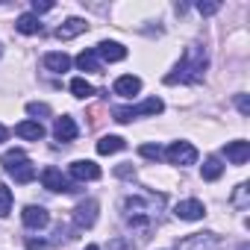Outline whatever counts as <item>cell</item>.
<instances>
[{
  "label": "cell",
  "mask_w": 250,
  "mask_h": 250,
  "mask_svg": "<svg viewBox=\"0 0 250 250\" xmlns=\"http://www.w3.org/2000/svg\"><path fill=\"white\" fill-rule=\"evenodd\" d=\"M206 68H209V53H206V47H203V44H188V47L183 50L177 68L165 77V83H168V85H177V83L194 85V83H200V80L206 77Z\"/></svg>",
  "instance_id": "cell-1"
},
{
  "label": "cell",
  "mask_w": 250,
  "mask_h": 250,
  "mask_svg": "<svg viewBox=\"0 0 250 250\" xmlns=\"http://www.w3.org/2000/svg\"><path fill=\"white\" fill-rule=\"evenodd\" d=\"M165 203V197L162 194H133V197H127L124 200V212H127V221L133 224V227H139V229H147L150 224H153V218L159 215L156 209Z\"/></svg>",
  "instance_id": "cell-2"
},
{
  "label": "cell",
  "mask_w": 250,
  "mask_h": 250,
  "mask_svg": "<svg viewBox=\"0 0 250 250\" xmlns=\"http://www.w3.org/2000/svg\"><path fill=\"white\" fill-rule=\"evenodd\" d=\"M0 162H3V171H6L15 183H21V186H27V183L36 180V165L27 159L24 150H9Z\"/></svg>",
  "instance_id": "cell-3"
},
{
  "label": "cell",
  "mask_w": 250,
  "mask_h": 250,
  "mask_svg": "<svg viewBox=\"0 0 250 250\" xmlns=\"http://www.w3.org/2000/svg\"><path fill=\"white\" fill-rule=\"evenodd\" d=\"M165 109V103L159 100V97H150V100H145V103H139V106H118L115 109V121L118 124H130L133 118H139V115H159Z\"/></svg>",
  "instance_id": "cell-4"
},
{
  "label": "cell",
  "mask_w": 250,
  "mask_h": 250,
  "mask_svg": "<svg viewBox=\"0 0 250 250\" xmlns=\"http://www.w3.org/2000/svg\"><path fill=\"white\" fill-rule=\"evenodd\" d=\"M221 247L224 238L218 232H191L177 244V250H221Z\"/></svg>",
  "instance_id": "cell-5"
},
{
  "label": "cell",
  "mask_w": 250,
  "mask_h": 250,
  "mask_svg": "<svg viewBox=\"0 0 250 250\" xmlns=\"http://www.w3.org/2000/svg\"><path fill=\"white\" fill-rule=\"evenodd\" d=\"M42 186H44L47 191H56V194H71V191H77V188L62 177V171L53 168V165H47V168L42 171Z\"/></svg>",
  "instance_id": "cell-6"
},
{
  "label": "cell",
  "mask_w": 250,
  "mask_h": 250,
  "mask_svg": "<svg viewBox=\"0 0 250 250\" xmlns=\"http://www.w3.org/2000/svg\"><path fill=\"white\" fill-rule=\"evenodd\" d=\"M165 156H168L171 165H194V162H197V150H194V145H188V142H174V145L165 150Z\"/></svg>",
  "instance_id": "cell-7"
},
{
  "label": "cell",
  "mask_w": 250,
  "mask_h": 250,
  "mask_svg": "<svg viewBox=\"0 0 250 250\" xmlns=\"http://www.w3.org/2000/svg\"><path fill=\"white\" fill-rule=\"evenodd\" d=\"M94 221H97V200H80L74 209V224L80 229H88L94 227Z\"/></svg>",
  "instance_id": "cell-8"
},
{
  "label": "cell",
  "mask_w": 250,
  "mask_h": 250,
  "mask_svg": "<svg viewBox=\"0 0 250 250\" xmlns=\"http://www.w3.org/2000/svg\"><path fill=\"white\" fill-rule=\"evenodd\" d=\"M174 215H177L180 221H200V218L206 215V206H203L200 200H183V203L174 206Z\"/></svg>",
  "instance_id": "cell-9"
},
{
  "label": "cell",
  "mask_w": 250,
  "mask_h": 250,
  "mask_svg": "<svg viewBox=\"0 0 250 250\" xmlns=\"http://www.w3.org/2000/svg\"><path fill=\"white\" fill-rule=\"evenodd\" d=\"M85 30H88V21L85 18H68L62 27H56V39L59 42H71V39H77Z\"/></svg>",
  "instance_id": "cell-10"
},
{
  "label": "cell",
  "mask_w": 250,
  "mask_h": 250,
  "mask_svg": "<svg viewBox=\"0 0 250 250\" xmlns=\"http://www.w3.org/2000/svg\"><path fill=\"white\" fill-rule=\"evenodd\" d=\"M21 218H24V227H30V229H44L50 224V215L44 206H27Z\"/></svg>",
  "instance_id": "cell-11"
},
{
  "label": "cell",
  "mask_w": 250,
  "mask_h": 250,
  "mask_svg": "<svg viewBox=\"0 0 250 250\" xmlns=\"http://www.w3.org/2000/svg\"><path fill=\"white\" fill-rule=\"evenodd\" d=\"M97 59H106V62H121V59H127V47L118 44V42H100L94 47Z\"/></svg>",
  "instance_id": "cell-12"
},
{
  "label": "cell",
  "mask_w": 250,
  "mask_h": 250,
  "mask_svg": "<svg viewBox=\"0 0 250 250\" xmlns=\"http://www.w3.org/2000/svg\"><path fill=\"white\" fill-rule=\"evenodd\" d=\"M68 171H71L74 180H100V168L91 159H77V162H71Z\"/></svg>",
  "instance_id": "cell-13"
},
{
  "label": "cell",
  "mask_w": 250,
  "mask_h": 250,
  "mask_svg": "<svg viewBox=\"0 0 250 250\" xmlns=\"http://www.w3.org/2000/svg\"><path fill=\"white\" fill-rule=\"evenodd\" d=\"M139 91H142V80L133 77V74H124V77L115 80V94L118 97H136Z\"/></svg>",
  "instance_id": "cell-14"
},
{
  "label": "cell",
  "mask_w": 250,
  "mask_h": 250,
  "mask_svg": "<svg viewBox=\"0 0 250 250\" xmlns=\"http://www.w3.org/2000/svg\"><path fill=\"white\" fill-rule=\"evenodd\" d=\"M77 124H74V118H68V115H62V118H56V124H53V136L59 139V142H74L77 139Z\"/></svg>",
  "instance_id": "cell-15"
},
{
  "label": "cell",
  "mask_w": 250,
  "mask_h": 250,
  "mask_svg": "<svg viewBox=\"0 0 250 250\" xmlns=\"http://www.w3.org/2000/svg\"><path fill=\"white\" fill-rule=\"evenodd\" d=\"M224 153H227V159H229L232 165H244V162L250 159V142H229V145L224 147Z\"/></svg>",
  "instance_id": "cell-16"
},
{
  "label": "cell",
  "mask_w": 250,
  "mask_h": 250,
  "mask_svg": "<svg viewBox=\"0 0 250 250\" xmlns=\"http://www.w3.org/2000/svg\"><path fill=\"white\" fill-rule=\"evenodd\" d=\"M15 133L21 139H27V142H42L44 139V127H42L39 121H21L18 127H15Z\"/></svg>",
  "instance_id": "cell-17"
},
{
  "label": "cell",
  "mask_w": 250,
  "mask_h": 250,
  "mask_svg": "<svg viewBox=\"0 0 250 250\" xmlns=\"http://www.w3.org/2000/svg\"><path fill=\"white\" fill-rule=\"evenodd\" d=\"M44 68L53 71V74H65L71 68V56L68 53H47L44 56Z\"/></svg>",
  "instance_id": "cell-18"
},
{
  "label": "cell",
  "mask_w": 250,
  "mask_h": 250,
  "mask_svg": "<svg viewBox=\"0 0 250 250\" xmlns=\"http://www.w3.org/2000/svg\"><path fill=\"white\" fill-rule=\"evenodd\" d=\"M124 147H127V142H124L121 136H103V139L97 142V153H100V156L118 153V150H124Z\"/></svg>",
  "instance_id": "cell-19"
},
{
  "label": "cell",
  "mask_w": 250,
  "mask_h": 250,
  "mask_svg": "<svg viewBox=\"0 0 250 250\" xmlns=\"http://www.w3.org/2000/svg\"><path fill=\"white\" fill-rule=\"evenodd\" d=\"M15 30H18V33H24V36H36V33H42V21H39L33 12H27V15H21V18H18Z\"/></svg>",
  "instance_id": "cell-20"
},
{
  "label": "cell",
  "mask_w": 250,
  "mask_h": 250,
  "mask_svg": "<svg viewBox=\"0 0 250 250\" xmlns=\"http://www.w3.org/2000/svg\"><path fill=\"white\" fill-rule=\"evenodd\" d=\"M77 68H80V71H91V74H100V59H97L94 47H91V50H83V53L77 56Z\"/></svg>",
  "instance_id": "cell-21"
},
{
  "label": "cell",
  "mask_w": 250,
  "mask_h": 250,
  "mask_svg": "<svg viewBox=\"0 0 250 250\" xmlns=\"http://www.w3.org/2000/svg\"><path fill=\"white\" fill-rule=\"evenodd\" d=\"M71 91H74V97H83V100H85V97L94 94V85L85 83L83 77H74V80H71Z\"/></svg>",
  "instance_id": "cell-22"
},
{
  "label": "cell",
  "mask_w": 250,
  "mask_h": 250,
  "mask_svg": "<svg viewBox=\"0 0 250 250\" xmlns=\"http://www.w3.org/2000/svg\"><path fill=\"white\" fill-rule=\"evenodd\" d=\"M221 174H224L221 159H215V156H212V159H206V162H203V180H209V183H212V180H218Z\"/></svg>",
  "instance_id": "cell-23"
},
{
  "label": "cell",
  "mask_w": 250,
  "mask_h": 250,
  "mask_svg": "<svg viewBox=\"0 0 250 250\" xmlns=\"http://www.w3.org/2000/svg\"><path fill=\"white\" fill-rule=\"evenodd\" d=\"M9 209H12V191H9L3 183H0V218H6Z\"/></svg>",
  "instance_id": "cell-24"
},
{
  "label": "cell",
  "mask_w": 250,
  "mask_h": 250,
  "mask_svg": "<svg viewBox=\"0 0 250 250\" xmlns=\"http://www.w3.org/2000/svg\"><path fill=\"white\" fill-rule=\"evenodd\" d=\"M139 153H142L145 159H156V162L165 156V150H162L159 145H142V147H139Z\"/></svg>",
  "instance_id": "cell-25"
},
{
  "label": "cell",
  "mask_w": 250,
  "mask_h": 250,
  "mask_svg": "<svg viewBox=\"0 0 250 250\" xmlns=\"http://www.w3.org/2000/svg\"><path fill=\"white\" fill-rule=\"evenodd\" d=\"M232 203H235V206H241V209H247V183H241V186H235V194H232Z\"/></svg>",
  "instance_id": "cell-26"
},
{
  "label": "cell",
  "mask_w": 250,
  "mask_h": 250,
  "mask_svg": "<svg viewBox=\"0 0 250 250\" xmlns=\"http://www.w3.org/2000/svg\"><path fill=\"white\" fill-rule=\"evenodd\" d=\"M27 112L30 115H50V106L47 103H27Z\"/></svg>",
  "instance_id": "cell-27"
},
{
  "label": "cell",
  "mask_w": 250,
  "mask_h": 250,
  "mask_svg": "<svg viewBox=\"0 0 250 250\" xmlns=\"http://www.w3.org/2000/svg\"><path fill=\"white\" fill-rule=\"evenodd\" d=\"M53 9V3H50V0H42V3H39V0H33V15L39 18L42 12H50Z\"/></svg>",
  "instance_id": "cell-28"
},
{
  "label": "cell",
  "mask_w": 250,
  "mask_h": 250,
  "mask_svg": "<svg viewBox=\"0 0 250 250\" xmlns=\"http://www.w3.org/2000/svg\"><path fill=\"white\" fill-rule=\"evenodd\" d=\"M109 250H133V244H130L127 238H121V235H118V238L109 241Z\"/></svg>",
  "instance_id": "cell-29"
},
{
  "label": "cell",
  "mask_w": 250,
  "mask_h": 250,
  "mask_svg": "<svg viewBox=\"0 0 250 250\" xmlns=\"http://www.w3.org/2000/svg\"><path fill=\"white\" fill-rule=\"evenodd\" d=\"M221 9V3H197V12L200 15H215Z\"/></svg>",
  "instance_id": "cell-30"
},
{
  "label": "cell",
  "mask_w": 250,
  "mask_h": 250,
  "mask_svg": "<svg viewBox=\"0 0 250 250\" xmlns=\"http://www.w3.org/2000/svg\"><path fill=\"white\" fill-rule=\"evenodd\" d=\"M235 106H238L241 115H250V100H247V94H238V97H235Z\"/></svg>",
  "instance_id": "cell-31"
},
{
  "label": "cell",
  "mask_w": 250,
  "mask_h": 250,
  "mask_svg": "<svg viewBox=\"0 0 250 250\" xmlns=\"http://www.w3.org/2000/svg\"><path fill=\"white\" fill-rule=\"evenodd\" d=\"M27 247L30 250H39V247H44V241L42 238H27Z\"/></svg>",
  "instance_id": "cell-32"
},
{
  "label": "cell",
  "mask_w": 250,
  "mask_h": 250,
  "mask_svg": "<svg viewBox=\"0 0 250 250\" xmlns=\"http://www.w3.org/2000/svg\"><path fill=\"white\" fill-rule=\"evenodd\" d=\"M115 174H118V177H130V174H133V168H130V165H121Z\"/></svg>",
  "instance_id": "cell-33"
},
{
  "label": "cell",
  "mask_w": 250,
  "mask_h": 250,
  "mask_svg": "<svg viewBox=\"0 0 250 250\" xmlns=\"http://www.w3.org/2000/svg\"><path fill=\"white\" fill-rule=\"evenodd\" d=\"M6 139H9V130L3 127V124H0V142H6Z\"/></svg>",
  "instance_id": "cell-34"
},
{
  "label": "cell",
  "mask_w": 250,
  "mask_h": 250,
  "mask_svg": "<svg viewBox=\"0 0 250 250\" xmlns=\"http://www.w3.org/2000/svg\"><path fill=\"white\" fill-rule=\"evenodd\" d=\"M85 250H100V247H97V244H88V247H85Z\"/></svg>",
  "instance_id": "cell-35"
},
{
  "label": "cell",
  "mask_w": 250,
  "mask_h": 250,
  "mask_svg": "<svg viewBox=\"0 0 250 250\" xmlns=\"http://www.w3.org/2000/svg\"><path fill=\"white\" fill-rule=\"evenodd\" d=\"M238 250H247V244H241V247H238Z\"/></svg>",
  "instance_id": "cell-36"
}]
</instances>
